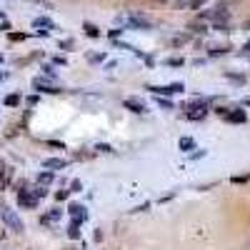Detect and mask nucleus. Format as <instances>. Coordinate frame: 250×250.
<instances>
[{"label": "nucleus", "instance_id": "nucleus-1", "mask_svg": "<svg viewBox=\"0 0 250 250\" xmlns=\"http://www.w3.org/2000/svg\"><path fill=\"white\" fill-rule=\"evenodd\" d=\"M0 218H3L5 220V225L10 228V230L13 233H23L25 230V225H23V220H20L13 210H10V208L8 205H0Z\"/></svg>", "mask_w": 250, "mask_h": 250}, {"label": "nucleus", "instance_id": "nucleus-2", "mask_svg": "<svg viewBox=\"0 0 250 250\" xmlns=\"http://www.w3.org/2000/svg\"><path fill=\"white\" fill-rule=\"evenodd\" d=\"M18 203H20V208H28V210H33L38 205V195L33 190H28V183L18 185Z\"/></svg>", "mask_w": 250, "mask_h": 250}, {"label": "nucleus", "instance_id": "nucleus-3", "mask_svg": "<svg viewBox=\"0 0 250 250\" xmlns=\"http://www.w3.org/2000/svg\"><path fill=\"white\" fill-rule=\"evenodd\" d=\"M148 90H150V93H155V95L160 98V95H173V93H183V90H185V85H183V83H173V85H150Z\"/></svg>", "mask_w": 250, "mask_h": 250}, {"label": "nucleus", "instance_id": "nucleus-4", "mask_svg": "<svg viewBox=\"0 0 250 250\" xmlns=\"http://www.w3.org/2000/svg\"><path fill=\"white\" fill-rule=\"evenodd\" d=\"M68 213L73 215L75 223H85V220H88V210H85L80 203H70V205H68Z\"/></svg>", "mask_w": 250, "mask_h": 250}, {"label": "nucleus", "instance_id": "nucleus-5", "mask_svg": "<svg viewBox=\"0 0 250 250\" xmlns=\"http://www.w3.org/2000/svg\"><path fill=\"white\" fill-rule=\"evenodd\" d=\"M123 105L128 108V110H133V113H145V103L138 100V98H125Z\"/></svg>", "mask_w": 250, "mask_h": 250}, {"label": "nucleus", "instance_id": "nucleus-6", "mask_svg": "<svg viewBox=\"0 0 250 250\" xmlns=\"http://www.w3.org/2000/svg\"><path fill=\"white\" fill-rule=\"evenodd\" d=\"M68 165V160H62V158H48V160H43V168H48V170H62Z\"/></svg>", "mask_w": 250, "mask_h": 250}, {"label": "nucleus", "instance_id": "nucleus-7", "mask_svg": "<svg viewBox=\"0 0 250 250\" xmlns=\"http://www.w3.org/2000/svg\"><path fill=\"white\" fill-rule=\"evenodd\" d=\"M128 23H130L133 28H145V30H148V28H153V20L143 18V15H133V18L128 20Z\"/></svg>", "mask_w": 250, "mask_h": 250}, {"label": "nucleus", "instance_id": "nucleus-8", "mask_svg": "<svg viewBox=\"0 0 250 250\" xmlns=\"http://www.w3.org/2000/svg\"><path fill=\"white\" fill-rule=\"evenodd\" d=\"M208 115V108L203 105V103H200V105H193L190 110H188V118H190V120H203Z\"/></svg>", "mask_w": 250, "mask_h": 250}, {"label": "nucleus", "instance_id": "nucleus-9", "mask_svg": "<svg viewBox=\"0 0 250 250\" xmlns=\"http://www.w3.org/2000/svg\"><path fill=\"white\" fill-rule=\"evenodd\" d=\"M205 18H215V20H218V25H220V20H228V18H230V13H228V8L218 5L213 13H205Z\"/></svg>", "mask_w": 250, "mask_h": 250}, {"label": "nucleus", "instance_id": "nucleus-10", "mask_svg": "<svg viewBox=\"0 0 250 250\" xmlns=\"http://www.w3.org/2000/svg\"><path fill=\"white\" fill-rule=\"evenodd\" d=\"M225 120L228 123H245L248 115H245V110H233V113H225Z\"/></svg>", "mask_w": 250, "mask_h": 250}, {"label": "nucleus", "instance_id": "nucleus-11", "mask_svg": "<svg viewBox=\"0 0 250 250\" xmlns=\"http://www.w3.org/2000/svg\"><path fill=\"white\" fill-rule=\"evenodd\" d=\"M53 178H55V175H53L50 170L40 173V175H38V185H43V188H45V185H50V183H53Z\"/></svg>", "mask_w": 250, "mask_h": 250}, {"label": "nucleus", "instance_id": "nucleus-12", "mask_svg": "<svg viewBox=\"0 0 250 250\" xmlns=\"http://www.w3.org/2000/svg\"><path fill=\"white\" fill-rule=\"evenodd\" d=\"M8 178H10V170L5 168V165H3V163H0V190H3V188H5V183H8Z\"/></svg>", "mask_w": 250, "mask_h": 250}, {"label": "nucleus", "instance_id": "nucleus-13", "mask_svg": "<svg viewBox=\"0 0 250 250\" xmlns=\"http://www.w3.org/2000/svg\"><path fill=\"white\" fill-rule=\"evenodd\" d=\"M33 25H35V28H55V25H53V20H48V18H35V20H33Z\"/></svg>", "mask_w": 250, "mask_h": 250}, {"label": "nucleus", "instance_id": "nucleus-14", "mask_svg": "<svg viewBox=\"0 0 250 250\" xmlns=\"http://www.w3.org/2000/svg\"><path fill=\"white\" fill-rule=\"evenodd\" d=\"M193 148H195L193 138H180V150H193Z\"/></svg>", "mask_w": 250, "mask_h": 250}, {"label": "nucleus", "instance_id": "nucleus-15", "mask_svg": "<svg viewBox=\"0 0 250 250\" xmlns=\"http://www.w3.org/2000/svg\"><path fill=\"white\" fill-rule=\"evenodd\" d=\"M78 228H80V223H75V220H73V223H70V228H68V235H70L73 240H78V238H80V230H78Z\"/></svg>", "mask_w": 250, "mask_h": 250}, {"label": "nucleus", "instance_id": "nucleus-16", "mask_svg": "<svg viewBox=\"0 0 250 250\" xmlns=\"http://www.w3.org/2000/svg\"><path fill=\"white\" fill-rule=\"evenodd\" d=\"M83 28H85V33L90 35V38H100V30L93 25V23H85V25H83Z\"/></svg>", "mask_w": 250, "mask_h": 250}, {"label": "nucleus", "instance_id": "nucleus-17", "mask_svg": "<svg viewBox=\"0 0 250 250\" xmlns=\"http://www.w3.org/2000/svg\"><path fill=\"white\" fill-rule=\"evenodd\" d=\"M60 215H62V210H58V208H55V210H53V213H48V215L43 218V223H53V220H58Z\"/></svg>", "mask_w": 250, "mask_h": 250}, {"label": "nucleus", "instance_id": "nucleus-18", "mask_svg": "<svg viewBox=\"0 0 250 250\" xmlns=\"http://www.w3.org/2000/svg\"><path fill=\"white\" fill-rule=\"evenodd\" d=\"M20 103V95H8L5 98V105H18Z\"/></svg>", "mask_w": 250, "mask_h": 250}, {"label": "nucleus", "instance_id": "nucleus-19", "mask_svg": "<svg viewBox=\"0 0 250 250\" xmlns=\"http://www.w3.org/2000/svg\"><path fill=\"white\" fill-rule=\"evenodd\" d=\"M78 190H83V183L80 180H73L70 183V193H78Z\"/></svg>", "mask_w": 250, "mask_h": 250}, {"label": "nucleus", "instance_id": "nucleus-20", "mask_svg": "<svg viewBox=\"0 0 250 250\" xmlns=\"http://www.w3.org/2000/svg\"><path fill=\"white\" fill-rule=\"evenodd\" d=\"M68 195H70V190H58V193H55V200L60 203V200H65Z\"/></svg>", "mask_w": 250, "mask_h": 250}, {"label": "nucleus", "instance_id": "nucleus-21", "mask_svg": "<svg viewBox=\"0 0 250 250\" xmlns=\"http://www.w3.org/2000/svg\"><path fill=\"white\" fill-rule=\"evenodd\" d=\"M158 105H163V108H173V103H170V100H165V98H158Z\"/></svg>", "mask_w": 250, "mask_h": 250}, {"label": "nucleus", "instance_id": "nucleus-22", "mask_svg": "<svg viewBox=\"0 0 250 250\" xmlns=\"http://www.w3.org/2000/svg\"><path fill=\"white\" fill-rule=\"evenodd\" d=\"M190 28H193L195 33H205V25H203V23H193Z\"/></svg>", "mask_w": 250, "mask_h": 250}, {"label": "nucleus", "instance_id": "nucleus-23", "mask_svg": "<svg viewBox=\"0 0 250 250\" xmlns=\"http://www.w3.org/2000/svg\"><path fill=\"white\" fill-rule=\"evenodd\" d=\"M168 65H175V68L183 65V58H180V60H178V58H170V60H168Z\"/></svg>", "mask_w": 250, "mask_h": 250}, {"label": "nucleus", "instance_id": "nucleus-24", "mask_svg": "<svg viewBox=\"0 0 250 250\" xmlns=\"http://www.w3.org/2000/svg\"><path fill=\"white\" fill-rule=\"evenodd\" d=\"M95 150H103V153H113V150H110V145H98Z\"/></svg>", "mask_w": 250, "mask_h": 250}, {"label": "nucleus", "instance_id": "nucleus-25", "mask_svg": "<svg viewBox=\"0 0 250 250\" xmlns=\"http://www.w3.org/2000/svg\"><path fill=\"white\" fill-rule=\"evenodd\" d=\"M243 105H248V108H250V98H245V100H243Z\"/></svg>", "mask_w": 250, "mask_h": 250}, {"label": "nucleus", "instance_id": "nucleus-26", "mask_svg": "<svg viewBox=\"0 0 250 250\" xmlns=\"http://www.w3.org/2000/svg\"><path fill=\"white\" fill-rule=\"evenodd\" d=\"M243 50H245V53H250V40H248V45H245V48H243Z\"/></svg>", "mask_w": 250, "mask_h": 250}]
</instances>
